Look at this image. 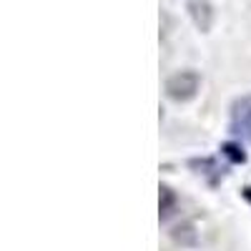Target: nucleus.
Segmentation results:
<instances>
[{
    "instance_id": "obj_7",
    "label": "nucleus",
    "mask_w": 251,
    "mask_h": 251,
    "mask_svg": "<svg viewBox=\"0 0 251 251\" xmlns=\"http://www.w3.org/2000/svg\"><path fill=\"white\" fill-rule=\"evenodd\" d=\"M241 196H244V201L251 206V186H244V188H241Z\"/></svg>"
},
{
    "instance_id": "obj_5",
    "label": "nucleus",
    "mask_w": 251,
    "mask_h": 251,
    "mask_svg": "<svg viewBox=\"0 0 251 251\" xmlns=\"http://www.w3.org/2000/svg\"><path fill=\"white\" fill-rule=\"evenodd\" d=\"M174 241L181 244V246H196L199 241V234L194 231V224H181L174 228Z\"/></svg>"
},
{
    "instance_id": "obj_3",
    "label": "nucleus",
    "mask_w": 251,
    "mask_h": 251,
    "mask_svg": "<svg viewBox=\"0 0 251 251\" xmlns=\"http://www.w3.org/2000/svg\"><path fill=\"white\" fill-rule=\"evenodd\" d=\"M191 169H196V174L203 176L211 186H216L224 178V171H221V166H219L216 158H194L191 161Z\"/></svg>"
},
{
    "instance_id": "obj_6",
    "label": "nucleus",
    "mask_w": 251,
    "mask_h": 251,
    "mask_svg": "<svg viewBox=\"0 0 251 251\" xmlns=\"http://www.w3.org/2000/svg\"><path fill=\"white\" fill-rule=\"evenodd\" d=\"M221 156H224V158H228L234 166L246 163V153H244V149H241L239 143H234V141H228V143H224V146H221Z\"/></svg>"
},
{
    "instance_id": "obj_2",
    "label": "nucleus",
    "mask_w": 251,
    "mask_h": 251,
    "mask_svg": "<svg viewBox=\"0 0 251 251\" xmlns=\"http://www.w3.org/2000/svg\"><path fill=\"white\" fill-rule=\"evenodd\" d=\"M228 131L239 141H251V93H246L231 103Z\"/></svg>"
},
{
    "instance_id": "obj_1",
    "label": "nucleus",
    "mask_w": 251,
    "mask_h": 251,
    "mask_svg": "<svg viewBox=\"0 0 251 251\" xmlns=\"http://www.w3.org/2000/svg\"><path fill=\"white\" fill-rule=\"evenodd\" d=\"M201 88V75L196 71H178L166 80V98L174 103H188L194 100Z\"/></svg>"
},
{
    "instance_id": "obj_4",
    "label": "nucleus",
    "mask_w": 251,
    "mask_h": 251,
    "mask_svg": "<svg viewBox=\"0 0 251 251\" xmlns=\"http://www.w3.org/2000/svg\"><path fill=\"white\" fill-rule=\"evenodd\" d=\"M176 201H178V196H176V191L171 186H161L158 188V216H161V221H166L171 214H174V208H176Z\"/></svg>"
}]
</instances>
